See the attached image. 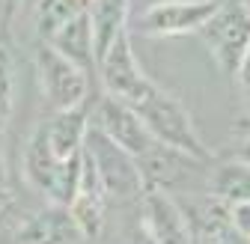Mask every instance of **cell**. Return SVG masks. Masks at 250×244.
<instances>
[{"mask_svg":"<svg viewBox=\"0 0 250 244\" xmlns=\"http://www.w3.org/2000/svg\"><path fill=\"white\" fill-rule=\"evenodd\" d=\"M137 116L143 119V125L146 131L152 134L155 143H161L173 152H179V155H188V158H194L200 164H208L214 155H211V149L203 143L197 125H194V119L191 113L185 110V104L167 93L164 86L155 83L149 93L134 104Z\"/></svg>","mask_w":250,"mask_h":244,"instance_id":"1","label":"cell"},{"mask_svg":"<svg viewBox=\"0 0 250 244\" xmlns=\"http://www.w3.org/2000/svg\"><path fill=\"white\" fill-rule=\"evenodd\" d=\"M81 164H83V152L69 161L54 158V152L48 149V140H45V131H42V122L36 125V131L30 134V140L24 146V179L51 205L69 208V203L75 200L78 185H81Z\"/></svg>","mask_w":250,"mask_h":244,"instance_id":"2","label":"cell"},{"mask_svg":"<svg viewBox=\"0 0 250 244\" xmlns=\"http://www.w3.org/2000/svg\"><path fill=\"white\" fill-rule=\"evenodd\" d=\"M200 39L211 54L214 66L229 81H235L250 48V9L238 0L221 3L217 12L200 27Z\"/></svg>","mask_w":250,"mask_h":244,"instance_id":"3","label":"cell"},{"mask_svg":"<svg viewBox=\"0 0 250 244\" xmlns=\"http://www.w3.org/2000/svg\"><path fill=\"white\" fill-rule=\"evenodd\" d=\"M33 63H36L39 89H42V96H45V102L51 104L54 113L86 107V102H89V72H83L81 66H75L72 60H66L62 54H57L48 45L36 48Z\"/></svg>","mask_w":250,"mask_h":244,"instance_id":"4","label":"cell"},{"mask_svg":"<svg viewBox=\"0 0 250 244\" xmlns=\"http://www.w3.org/2000/svg\"><path fill=\"white\" fill-rule=\"evenodd\" d=\"M83 152L89 155L92 167H96L107 200H134L146 194V182H143L137 161L128 152H122L116 143H110L104 134H99L96 128H89Z\"/></svg>","mask_w":250,"mask_h":244,"instance_id":"5","label":"cell"},{"mask_svg":"<svg viewBox=\"0 0 250 244\" xmlns=\"http://www.w3.org/2000/svg\"><path fill=\"white\" fill-rule=\"evenodd\" d=\"M221 0H158L146 6L128 30H137L149 39H167V36H188L200 33V27L217 12Z\"/></svg>","mask_w":250,"mask_h":244,"instance_id":"6","label":"cell"},{"mask_svg":"<svg viewBox=\"0 0 250 244\" xmlns=\"http://www.w3.org/2000/svg\"><path fill=\"white\" fill-rule=\"evenodd\" d=\"M96 66H99V78H102L104 93L125 102L128 107H134L155 86V81L137 63V54H134V45H131V30H122L113 39V45L102 54V60Z\"/></svg>","mask_w":250,"mask_h":244,"instance_id":"7","label":"cell"},{"mask_svg":"<svg viewBox=\"0 0 250 244\" xmlns=\"http://www.w3.org/2000/svg\"><path fill=\"white\" fill-rule=\"evenodd\" d=\"M89 128H96L99 134H104L122 152H128L134 161L149 155V149L155 146V140L146 131V125L137 116V110L128 107L125 102H119V99H113V96H107V93H102L99 102L89 107Z\"/></svg>","mask_w":250,"mask_h":244,"instance_id":"8","label":"cell"},{"mask_svg":"<svg viewBox=\"0 0 250 244\" xmlns=\"http://www.w3.org/2000/svg\"><path fill=\"white\" fill-rule=\"evenodd\" d=\"M140 226L152 238V244H194L188 215L170 191H146L143 194Z\"/></svg>","mask_w":250,"mask_h":244,"instance_id":"9","label":"cell"},{"mask_svg":"<svg viewBox=\"0 0 250 244\" xmlns=\"http://www.w3.org/2000/svg\"><path fill=\"white\" fill-rule=\"evenodd\" d=\"M104 208H107V194L99 182V173L92 167L89 155L83 152V164H81V185L75 200L69 203V215L81 232V238H99L104 226Z\"/></svg>","mask_w":250,"mask_h":244,"instance_id":"10","label":"cell"},{"mask_svg":"<svg viewBox=\"0 0 250 244\" xmlns=\"http://www.w3.org/2000/svg\"><path fill=\"white\" fill-rule=\"evenodd\" d=\"M185 208V205H182ZM188 224L194 232V244H250L241 238L229 224V205L217 203L214 197L194 200L191 208H185Z\"/></svg>","mask_w":250,"mask_h":244,"instance_id":"11","label":"cell"},{"mask_svg":"<svg viewBox=\"0 0 250 244\" xmlns=\"http://www.w3.org/2000/svg\"><path fill=\"white\" fill-rule=\"evenodd\" d=\"M42 131L48 140V149L54 152L57 161L78 158L83 152L86 134H89V104L75 110H60L51 113V119L42 122Z\"/></svg>","mask_w":250,"mask_h":244,"instance_id":"12","label":"cell"},{"mask_svg":"<svg viewBox=\"0 0 250 244\" xmlns=\"http://www.w3.org/2000/svg\"><path fill=\"white\" fill-rule=\"evenodd\" d=\"M18 244H75L81 241V232L62 205H48L42 211H33L30 218L18 221Z\"/></svg>","mask_w":250,"mask_h":244,"instance_id":"13","label":"cell"},{"mask_svg":"<svg viewBox=\"0 0 250 244\" xmlns=\"http://www.w3.org/2000/svg\"><path fill=\"white\" fill-rule=\"evenodd\" d=\"M89 24H92V39H96V63L102 54L113 45V39L128 30L131 24V0H92L89 3Z\"/></svg>","mask_w":250,"mask_h":244,"instance_id":"14","label":"cell"},{"mask_svg":"<svg viewBox=\"0 0 250 244\" xmlns=\"http://www.w3.org/2000/svg\"><path fill=\"white\" fill-rule=\"evenodd\" d=\"M89 9V6H86ZM48 48H54L57 54H62L66 60H72L75 66H81L83 72H92L96 66V39H92V24H89V12H81L75 21H69L60 33L45 42Z\"/></svg>","mask_w":250,"mask_h":244,"instance_id":"15","label":"cell"},{"mask_svg":"<svg viewBox=\"0 0 250 244\" xmlns=\"http://www.w3.org/2000/svg\"><path fill=\"white\" fill-rule=\"evenodd\" d=\"M208 197H214L224 205L247 203L250 200V164L238 158H227L221 164H214L208 176Z\"/></svg>","mask_w":250,"mask_h":244,"instance_id":"16","label":"cell"},{"mask_svg":"<svg viewBox=\"0 0 250 244\" xmlns=\"http://www.w3.org/2000/svg\"><path fill=\"white\" fill-rule=\"evenodd\" d=\"M81 12H86V3L81 0H39L33 12V27L39 42H51L69 21H75Z\"/></svg>","mask_w":250,"mask_h":244,"instance_id":"17","label":"cell"},{"mask_svg":"<svg viewBox=\"0 0 250 244\" xmlns=\"http://www.w3.org/2000/svg\"><path fill=\"white\" fill-rule=\"evenodd\" d=\"M12 107H15V69L9 51L0 45V119L3 122H9Z\"/></svg>","mask_w":250,"mask_h":244,"instance_id":"18","label":"cell"},{"mask_svg":"<svg viewBox=\"0 0 250 244\" xmlns=\"http://www.w3.org/2000/svg\"><path fill=\"white\" fill-rule=\"evenodd\" d=\"M229 224H232V229H235L241 238L250 241V200L229 205Z\"/></svg>","mask_w":250,"mask_h":244,"instance_id":"19","label":"cell"},{"mask_svg":"<svg viewBox=\"0 0 250 244\" xmlns=\"http://www.w3.org/2000/svg\"><path fill=\"white\" fill-rule=\"evenodd\" d=\"M18 218V208H15V197L6 185H0V229H6V226H18L15 224Z\"/></svg>","mask_w":250,"mask_h":244,"instance_id":"20","label":"cell"},{"mask_svg":"<svg viewBox=\"0 0 250 244\" xmlns=\"http://www.w3.org/2000/svg\"><path fill=\"white\" fill-rule=\"evenodd\" d=\"M235 81L241 86V96H244V104H247V119H250V48H247V57H244V63H241Z\"/></svg>","mask_w":250,"mask_h":244,"instance_id":"21","label":"cell"},{"mask_svg":"<svg viewBox=\"0 0 250 244\" xmlns=\"http://www.w3.org/2000/svg\"><path fill=\"white\" fill-rule=\"evenodd\" d=\"M232 158H238V161H244V164H250V134L238 143V149H235V155Z\"/></svg>","mask_w":250,"mask_h":244,"instance_id":"22","label":"cell"},{"mask_svg":"<svg viewBox=\"0 0 250 244\" xmlns=\"http://www.w3.org/2000/svg\"><path fill=\"white\" fill-rule=\"evenodd\" d=\"M125 244H152V238H149V235L143 232V226H140L137 232H131V235H128V241H125Z\"/></svg>","mask_w":250,"mask_h":244,"instance_id":"23","label":"cell"},{"mask_svg":"<svg viewBox=\"0 0 250 244\" xmlns=\"http://www.w3.org/2000/svg\"><path fill=\"white\" fill-rule=\"evenodd\" d=\"M15 6H18V0H3V15L12 18L15 15Z\"/></svg>","mask_w":250,"mask_h":244,"instance_id":"24","label":"cell"},{"mask_svg":"<svg viewBox=\"0 0 250 244\" xmlns=\"http://www.w3.org/2000/svg\"><path fill=\"white\" fill-rule=\"evenodd\" d=\"M0 185H6V164H3V152H0Z\"/></svg>","mask_w":250,"mask_h":244,"instance_id":"25","label":"cell"},{"mask_svg":"<svg viewBox=\"0 0 250 244\" xmlns=\"http://www.w3.org/2000/svg\"><path fill=\"white\" fill-rule=\"evenodd\" d=\"M3 128H6V122H3V119H0V134H3Z\"/></svg>","mask_w":250,"mask_h":244,"instance_id":"26","label":"cell"},{"mask_svg":"<svg viewBox=\"0 0 250 244\" xmlns=\"http://www.w3.org/2000/svg\"><path fill=\"white\" fill-rule=\"evenodd\" d=\"M238 3H244V6H247V9H250V0H238Z\"/></svg>","mask_w":250,"mask_h":244,"instance_id":"27","label":"cell"},{"mask_svg":"<svg viewBox=\"0 0 250 244\" xmlns=\"http://www.w3.org/2000/svg\"><path fill=\"white\" fill-rule=\"evenodd\" d=\"M81 3H86V6H89V3H92V0H81Z\"/></svg>","mask_w":250,"mask_h":244,"instance_id":"28","label":"cell"}]
</instances>
